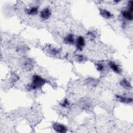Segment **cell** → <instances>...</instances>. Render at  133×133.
I'll return each instance as SVG.
<instances>
[{
	"mask_svg": "<svg viewBox=\"0 0 133 133\" xmlns=\"http://www.w3.org/2000/svg\"><path fill=\"white\" fill-rule=\"evenodd\" d=\"M85 44V39L82 36H79L76 39V46L78 50H82L83 47H84Z\"/></svg>",
	"mask_w": 133,
	"mask_h": 133,
	"instance_id": "cell-4",
	"label": "cell"
},
{
	"mask_svg": "<svg viewBox=\"0 0 133 133\" xmlns=\"http://www.w3.org/2000/svg\"><path fill=\"white\" fill-rule=\"evenodd\" d=\"M46 81L38 75H34L32 77V82L26 86V89L29 90L38 89L41 88L45 83Z\"/></svg>",
	"mask_w": 133,
	"mask_h": 133,
	"instance_id": "cell-1",
	"label": "cell"
},
{
	"mask_svg": "<svg viewBox=\"0 0 133 133\" xmlns=\"http://www.w3.org/2000/svg\"><path fill=\"white\" fill-rule=\"evenodd\" d=\"M53 129L56 132L60 133H64L67 131V128L65 126L58 123H56L53 124Z\"/></svg>",
	"mask_w": 133,
	"mask_h": 133,
	"instance_id": "cell-2",
	"label": "cell"
},
{
	"mask_svg": "<svg viewBox=\"0 0 133 133\" xmlns=\"http://www.w3.org/2000/svg\"><path fill=\"white\" fill-rule=\"evenodd\" d=\"M100 14L102 17L106 19H110L113 16L109 11L103 9H100Z\"/></svg>",
	"mask_w": 133,
	"mask_h": 133,
	"instance_id": "cell-7",
	"label": "cell"
},
{
	"mask_svg": "<svg viewBox=\"0 0 133 133\" xmlns=\"http://www.w3.org/2000/svg\"><path fill=\"white\" fill-rule=\"evenodd\" d=\"M109 65H110V67L111 68V69L114 72L118 73V74L121 73V69H119V66L117 64H116L115 63H114L113 62H110L109 63Z\"/></svg>",
	"mask_w": 133,
	"mask_h": 133,
	"instance_id": "cell-10",
	"label": "cell"
},
{
	"mask_svg": "<svg viewBox=\"0 0 133 133\" xmlns=\"http://www.w3.org/2000/svg\"><path fill=\"white\" fill-rule=\"evenodd\" d=\"M49 52L50 54L51 55H57L59 53V50L58 49H56L54 47H51L49 49H48Z\"/></svg>",
	"mask_w": 133,
	"mask_h": 133,
	"instance_id": "cell-12",
	"label": "cell"
},
{
	"mask_svg": "<svg viewBox=\"0 0 133 133\" xmlns=\"http://www.w3.org/2000/svg\"><path fill=\"white\" fill-rule=\"evenodd\" d=\"M77 60L79 62H81L84 60V57L83 56H81V55L78 56L77 57Z\"/></svg>",
	"mask_w": 133,
	"mask_h": 133,
	"instance_id": "cell-16",
	"label": "cell"
},
{
	"mask_svg": "<svg viewBox=\"0 0 133 133\" xmlns=\"http://www.w3.org/2000/svg\"><path fill=\"white\" fill-rule=\"evenodd\" d=\"M128 10H129V11H130L131 12L133 11V2L132 1H130L128 2Z\"/></svg>",
	"mask_w": 133,
	"mask_h": 133,
	"instance_id": "cell-14",
	"label": "cell"
},
{
	"mask_svg": "<svg viewBox=\"0 0 133 133\" xmlns=\"http://www.w3.org/2000/svg\"><path fill=\"white\" fill-rule=\"evenodd\" d=\"M51 16V11L48 8L43 9L40 12V17L44 20H47Z\"/></svg>",
	"mask_w": 133,
	"mask_h": 133,
	"instance_id": "cell-3",
	"label": "cell"
},
{
	"mask_svg": "<svg viewBox=\"0 0 133 133\" xmlns=\"http://www.w3.org/2000/svg\"><path fill=\"white\" fill-rule=\"evenodd\" d=\"M122 15L124 18L127 19L128 20H130V21L132 20V19H133L132 14L131 12L129 11V10H123L122 11Z\"/></svg>",
	"mask_w": 133,
	"mask_h": 133,
	"instance_id": "cell-9",
	"label": "cell"
},
{
	"mask_svg": "<svg viewBox=\"0 0 133 133\" xmlns=\"http://www.w3.org/2000/svg\"><path fill=\"white\" fill-rule=\"evenodd\" d=\"M120 85L126 89H130L131 88L130 83L125 78H124L120 82Z\"/></svg>",
	"mask_w": 133,
	"mask_h": 133,
	"instance_id": "cell-11",
	"label": "cell"
},
{
	"mask_svg": "<svg viewBox=\"0 0 133 133\" xmlns=\"http://www.w3.org/2000/svg\"><path fill=\"white\" fill-rule=\"evenodd\" d=\"M38 8L36 6L32 7L29 8H26L25 10V12L29 15H35L37 14Z\"/></svg>",
	"mask_w": 133,
	"mask_h": 133,
	"instance_id": "cell-6",
	"label": "cell"
},
{
	"mask_svg": "<svg viewBox=\"0 0 133 133\" xmlns=\"http://www.w3.org/2000/svg\"><path fill=\"white\" fill-rule=\"evenodd\" d=\"M96 67H97V69L99 71H101L103 69V66L101 64H100V63H97Z\"/></svg>",
	"mask_w": 133,
	"mask_h": 133,
	"instance_id": "cell-15",
	"label": "cell"
},
{
	"mask_svg": "<svg viewBox=\"0 0 133 133\" xmlns=\"http://www.w3.org/2000/svg\"><path fill=\"white\" fill-rule=\"evenodd\" d=\"M60 104L61 105V106L62 107L66 108L69 105L70 103H69V102L68 100L67 99H65L61 103H60Z\"/></svg>",
	"mask_w": 133,
	"mask_h": 133,
	"instance_id": "cell-13",
	"label": "cell"
},
{
	"mask_svg": "<svg viewBox=\"0 0 133 133\" xmlns=\"http://www.w3.org/2000/svg\"><path fill=\"white\" fill-rule=\"evenodd\" d=\"M87 34L89 36V37L90 38H95V35L92 32H88Z\"/></svg>",
	"mask_w": 133,
	"mask_h": 133,
	"instance_id": "cell-17",
	"label": "cell"
},
{
	"mask_svg": "<svg viewBox=\"0 0 133 133\" xmlns=\"http://www.w3.org/2000/svg\"><path fill=\"white\" fill-rule=\"evenodd\" d=\"M116 98L119 101L124 103H131L132 101L131 98L123 97L120 95H116Z\"/></svg>",
	"mask_w": 133,
	"mask_h": 133,
	"instance_id": "cell-8",
	"label": "cell"
},
{
	"mask_svg": "<svg viewBox=\"0 0 133 133\" xmlns=\"http://www.w3.org/2000/svg\"><path fill=\"white\" fill-rule=\"evenodd\" d=\"M63 41L65 43L72 45L74 43V37L72 34H69L65 36L63 39Z\"/></svg>",
	"mask_w": 133,
	"mask_h": 133,
	"instance_id": "cell-5",
	"label": "cell"
}]
</instances>
